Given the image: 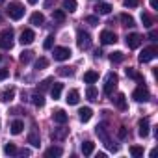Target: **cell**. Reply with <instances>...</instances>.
Wrapping results in <instances>:
<instances>
[{
  "instance_id": "cell-1",
  "label": "cell",
  "mask_w": 158,
  "mask_h": 158,
  "mask_svg": "<svg viewBox=\"0 0 158 158\" xmlns=\"http://www.w3.org/2000/svg\"><path fill=\"white\" fill-rule=\"evenodd\" d=\"M95 132H97V136H99V138H101V139L104 141V145H106V147H108L110 151H114V152L117 151V147H115V145L112 143V139H110V134H108V128H106V125H104V123L97 125Z\"/></svg>"
},
{
  "instance_id": "cell-2",
  "label": "cell",
  "mask_w": 158,
  "mask_h": 158,
  "mask_svg": "<svg viewBox=\"0 0 158 158\" xmlns=\"http://www.w3.org/2000/svg\"><path fill=\"white\" fill-rule=\"evenodd\" d=\"M8 15H10V19H13V21L23 19V17H24V6H23L21 2H10V6H8Z\"/></svg>"
},
{
  "instance_id": "cell-3",
  "label": "cell",
  "mask_w": 158,
  "mask_h": 158,
  "mask_svg": "<svg viewBox=\"0 0 158 158\" xmlns=\"http://www.w3.org/2000/svg\"><path fill=\"white\" fill-rule=\"evenodd\" d=\"M11 47H13V30L6 28V30L0 32V48L10 50Z\"/></svg>"
},
{
  "instance_id": "cell-4",
  "label": "cell",
  "mask_w": 158,
  "mask_h": 158,
  "mask_svg": "<svg viewBox=\"0 0 158 158\" xmlns=\"http://www.w3.org/2000/svg\"><path fill=\"white\" fill-rule=\"evenodd\" d=\"M76 43H78V48L86 50V48L91 47V35H89L88 32H84V30H78V34H76Z\"/></svg>"
},
{
  "instance_id": "cell-5",
  "label": "cell",
  "mask_w": 158,
  "mask_h": 158,
  "mask_svg": "<svg viewBox=\"0 0 158 158\" xmlns=\"http://www.w3.org/2000/svg\"><path fill=\"white\" fill-rule=\"evenodd\" d=\"M149 97H151V93H149V89H147L145 86L136 88V89H134V93H132V99H134L136 102H147V101H149Z\"/></svg>"
},
{
  "instance_id": "cell-6",
  "label": "cell",
  "mask_w": 158,
  "mask_h": 158,
  "mask_svg": "<svg viewBox=\"0 0 158 158\" xmlns=\"http://www.w3.org/2000/svg\"><path fill=\"white\" fill-rule=\"evenodd\" d=\"M117 86V74L115 73H110L108 78H106V84H104V95H112L114 89Z\"/></svg>"
},
{
  "instance_id": "cell-7",
  "label": "cell",
  "mask_w": 158,
  "mask_h": 158,
  "mask_svg": "<svg viewBox=\"0 0 158 158\" xmlns=\"http://www.w3.org/2000/svg\"><path fill=\"white\" fill-rule=\"evenodd\" d=\"M54 60L56 61H65V60H69L71 58V50L67 48V47H54Z\"/></svg>"
},
{
  "instance_id": "cell-8",
  "label": "cell",
  "mask_w": 158,
  "mask_h": 158,
  "mask_svg": "<svg viewBox=\"0 0 158 158\" xmlns=\"http://www.w3.org/2000/svg\"><path fill=\"white\" fill-rule=\"evenodd\" d=\"M156 54H158V48H156V47H147V48L141 50V54H139V61H141V63H147V61L154 60Z\"/></svg>"
},
{
  "instance_id": "cell-9",
  "label": "cell",
  "mask_w": 158,
  "mask_h": 158,
  "mask_svg": "<svg viewBox=\"0 0 158 158\" xmlns=\"http://www.w3.org/2000/svg\"><path fill=\"white\" fill-rule=\"evenodd\" d=\"M34 39H35V34H34L30 28H26V30H23V32H21L19 41H21L23 45H30V43H34Z\"/></svg>"
},
{
  "instance_id": "cell-10",
  "label": "cell",
  "mask_w": 158,
  "mask_h": 158,
  "mask_svg": "<svg viewBox=\"0 0 158 158\" xmlns=\"http://www.w3.org/2000/svg\"><path fill=\"white\" fill-rule=\"evenodd\" d=\"M115 41H117V35H115L114 32H110V30L101 32V43H102V45H112V43H115Z\"/></svg>"
},
{
  "instance_id": "cell-11",
  "label": "cell",
  "mask_w": 158,
  "mask_h": 158,
  "mask_svg": "<svg viewBox=\"0 0 158 158\" xmlns=\"http://www.w3.org/2000/svg\"><path fill=\"white\" fill-rule=\"evenodd\" d=\"M141 45V35L139 34H130L127 35V47L128 48H138Z\"/></svg>"
},
{
  "instance_id": "cell-12",
  "label": "cell",
  "mask_w": 158,
  "mask_h": 158,
  "mask_svg": "<svg viewBox=\"0 0 158 158\" xmlns=\"http://www.w3.org/2000/svg\"><path fill=\"white\" fill-rule=\"evenodd\" d=\"M78 117H80L82 123H88V121L93 117V110L88 108V106H86V108H80V110H78Z\"/></svg>"
},
{
  "instance_id": "cell-13",
  "label": "cell",
  "mask_w": 158,
  "mask_h": 158,
  "mask_svg": "<svg viewBox=\"0 0 158 158\" xmlns=\"http://www.w3.org/2000/svg\"><path fill=\"white\" fill-rule=\"evenodd\" d=\"M67 104H71V106H74V104H78V101H80V93H78V89H71L69 93H67Z\"/></svg>"
},
{
  "instance_id": "cell-14",
  "label": "cell",
  "mask_w": 158,
  "mask_h": 158,
  "mask_svg": "<svg viewBox=\"0 0 158 158\" xmlns=\"http://www.w3.org/2000/svg\"><path fill=\"white\" fill-rule=\"evenodd\" d=\"M52 117H54V121H56L58 125H65V123H67V114H65L63 110H54Z\"/></svg>"
},
{
  "instance_id": "cell-15",
  "label": "cell",
  "mask_w": 158,
  "mask_h": 158,
  "mask_svg": "<svg viewBox=\"0 0 158 158\" xmlns=\"http://www.w3.org/2000/svg\"><path fill=\"white\" fill-rule=\"evenodd\" d=\"M138 134H139L141 138H147V136H149V121H147V119H141V121H139V125H138Z\"/></svg>"
},
{
  "instance_id": "cell-16",
  "label": "cell",
  "mask_w": 158,
  "mask_h": 158,
  "mask_svg": "<svg viewBox=\"0 0 158 158\" xmlns=\"http://www.w3.org/2000/svg\"><path fill=\"white\" fill-rule=\"evenodd\" d=\"M95 11H97L99 15H108V13L112 11V6L106 4V2H99V4L95 6Z\"/></svg>"
},
{
  "instance_id": "cell-17",
  "label": "cell",
  "mask_w": 158,
  "mask_h": 158,
  "mask_svg": "<svg viewBox=\"0 0 158 158\" xmlns=\"http://www.w3.org/2000/svg\"><path fill=\"white\" fill-rule=\"evenodd\" d=\"M112 101H114V104H115L119 110H127V99H125L123 93H117L115 99H112Z\"/></svg>"
},
{
  "instance_id": "cell-18",
  "label": "cell",
  "mask_w": 158,
  "mask_h": 158,
  "mask_svg": "<svg viewBox=\"0 0 158 158\" xmlns=\"http://www.w3.org/2000/svg\"><path fill=\"white\" fill-rule=\"evenodd\" d=\"M97 80H99V73H95V71H88L84 74V82L86 84H95Z\"/></svg>"
},
{
  "instance_id": "cell-19",
  "label": "cell",
  "mask_w": 158,
  "mask_h": 158,
  "mask_svg": "<svg viewBox=\"0 0 158 158\" xmlns=\"http://www.w3.org/2000/svg\"><path fill=\"white\" fill-rule=\"evenodd\" d=\"M45 23V15L43 13H32V17H30V24H34V26H41Z\"/></svg>"
},
{
  "instance_id": "cell-20",
  "label": "cell",
  "mask_w": 158,
  "mask_h": 158,
  "mask_svg": "<svg viewBox=\"0 0 158 158\" xmlns=\"http://www.w3.org/2000/svg\"><path fill=\"white\" fill-rule=\"evenodd\" d=\"M28 143H30L32 147H39V145H41V139H39V134H37L35 130H32V132L28 134Z\"/></svg>"
},
{
  "instance_id": "cell-21",
  "label": "cell",
  "mask_w": 158,
  "mask_h": 158,
  "mask_svg": "<svg viewBox=\"0 0 158 158\" xmlns=\"http://www.w3.org/2000/svg\"><path fill=\"white\" fill-rule=\"evenodd\" d=\"M63 154V151H61V147H50V149H47V152H45V156L47 158H54V156H61Z\"/></svg>"
},
{
  "instance_id": "cell-22",
  "label": "cell",
  "mask_w": 158,
  "mask_h": 158,
  "mask_svg": "<svg viewBox=\"0 0 158 158\" xmlns=\"http://www.w3.org/2000/svg\"><path fill=\"white\" fill-rule=\"evenodd\" d=\"M23 128H24V123H23L21 119H17V121H13V123H11V134H15V136H17V134H21V132H23Z\"/></svg>"
},
{
  "instance_id": "cell-23",
  "label": "cell",
  "mask_w": 158,
  "mask_h": 158,
  "mask_svg": "<svg viewBox=\"0 0 158 158\" xmlns=\"http://www.w3.org/2000/svg\"><path fill=\"white\" fill-rule=\"evenodd\" d=\"M93 151H95V143H93V141H84V143H82V152H84L86 156L93 154Z\"/></svg>"
},
{
  "instance_id": "cell-24",
  "label": "cell",
  "mask_w": 158,
  "mask_h": 158,
  "mask_svg": "<svg viewBox=\"0 0 158 158\" xmlns=\"http://www.w3.org/2000/svg\"><path fill=\"white\" fill-rule=\"evenodd\" d=\"M119 19H121V23H123L125 26H128V28L136 26V23H134V17H132V15H127V13H123V15H121Z\"/></svg>"
},
{
  "instance_id": "cell-25",
  "label": "cell",
  "mask_w": 158,
  "mask_h": 158,
  "mask_svg": "<svg viewBox=\"0 0 158 158\" xmlns=\"http://www.w3.org/2000/svg\"><path fill=\"white\" fill-rule=\"evenodd\" d=\"M61 89H63V84H54V86H52V89H50V95H52V99H54V101H58V99H60V95H61Z\"/></svg>"
},
{
  "instance_id": "cell-26",
  "label": "cell",
  "mask_w": 158,
  "mask_h": 158,
  "mask_svg": "<svg viewBox=\"0 0 158 158\" xmlns=\"http://www.w3.org/2000/svg\"><path fill=\"white\" fill-rule=\"evenodd\" d=\"M63 10L69 13L76 11V0H63Z\"/></svg>"
},
{
  "instance_id": "cell-27",
  "label": "cell",
  "mask_w": 158,
  "mask_h": 158,
  "mask_svg": "<svg viewBox=\"0 0 158 158\" xmlns=\"http://www.w3.org/2000/svg\"><path fill=\"white\" fill-rule=\"evenodd\" d=\"M123 60H125V54L119 52V50H115V52L110 54V61H112V63H121Z\"/></svg>"
},
{
  "instance_id": "cell-28",
  "label": "cell",
  "mask_w": 158,
  "mask_h": 158,
  "mask_svg": "<svg viewBox=\"0 0 158 158\" xmlns=\"http://www.w3.org/2000/svg\"><path fill=\"white\" fill-rule=\"evenodd\" d=\"M13 97H15V89H8V91H4L2 95H0V101L10 102V101H13Z\"/></svg>"
},
{
  "instance_id": "cell-29",
  "label": "cell",
  "mask_w": 158,
  "mask_h": 158,
  "mask_svg": "<svg viewBox=\"0 0 158 158\" xmlns=\"http://www.w3.org/2000/svg\"><path fill=\"white\" fill-rule=\"evenodd\" d=\"M32 102H34L37 108H41V106L45 104V99H43V95H41V93H34V95H32Z\"/></svg>"
},
{
  "instance_id": "cell-30",
  "label": "cell",
  "mask_w": 158,
  "mask_h": 158,
  "mask_svg": "<svg viewBox=\"0 0 158 158\" xmlns=\"http://www.w3.org/2000/svg\"><path fill=\"white\" fill-rule=\"evenodd\" d=\"M32 58H34V52H32V50H24V52L21 54V61H23L24 65H26V63H30V61H32Z\"/></svg>"
},
{
  "instance_id": "cell-31",
  "label": "cell",
  "mask_w": 158,
  "mask_h": 158,
  "mask_svg": "<svg viewBox=\"0 0 158 158\" xmlns=\"http://www.w3.org/2000/svg\"><path fill=\"white\" fill-rule=\"evenodd\" d=\"M47 67H48V60H47V58L35 60V69H37V71H43V69H47Z\"/></svg>"
},
{
  "instance_id": "cell-32",
  "label": "cell",
  "mask_w": 158,
  "mask_h": 158,
  "mask_svg": "<svg viewBox=\"0 0 158 158\" xmlns=\"http://www.w3.org/2000/svg\"><path fill=\"white\" fill-rule=\"evenodd\" d=\"M86 97H88L89 101H97V97H99V93H97V89H95L93 86H89V88L86 89Z\"/></svg>"
},
{
  "instance_id": "cell-33",
  "label": "cell",
  "mask_w": 158,
  "mask_h": 158,
  "mask_svg": "<svg viewBox=\"0 0 158 158\" xmlns=\"http://www.w3.org/2000/svg\"><path fill=\"white\" fill-rule=\"evenodd\" d=\"M17 151H19V149H17L13 143H6V145H4V152H6L8 156H13V154H17Z\"/></svg>"
},
{
  "instance_id": "cell-34",
  "label": "cell",
  "mask_w": 158,
  "mask_h": 158,
  "mask_svg": "<svg viewBox=\"0 0 158 158\" xmlns=\"http://www.w3.org/2000/svg\"><path fill=\"white\" fill-rule=\"evenodd\" d=\"M141 23H143L145 28H151L152 26V17L149 13H141Z\"/></svg>"
},
{
  "instance_id": "cell-35",
  "label": "cell",
  "mask_w": 158,
  "mask_h": 158,
  "mask_svg": "<svg viewBox=\"0 0 158 158\" xmlns=\"http://www.w3.org/2000/svg\"><path fill=\"white\" fill-rule=\"evenodd\" d=\"M130 154H132L134 158H139V156H143V147L132 145V147H130Z\"/></svg>"
},
{
  "instance_id": "cell-36",
  "label": "cell",
  "mask_w": 158,
  "mask_h": 158,
  "mask_svg": "<svg viewBox=\"0 0 158 158\" xmlns=\"http://www.w3.org/2000/svg\"><path fill=\"white\" fill-rule=\"evenodd\" d=\"M52 17H54V21L63 23V21H65V11H63V10H56V11L52 13Z\"/></svg>"
},
{
  "instance_id": "cell-37",
  "label": "cell",
  "mask_w": 158,
  "mask_h": 158,
  "mask_svg": "<svg viewBox=\"0 0 158 158\" xmlns=\"http://www.w3.org/2000/svg\"><path fill=\"white\" fill-rule=\"evenodd\" d=\"M127 76L134 78V80H138V82H143V76H141V74H138L134 69H127Z\"/></svg>"
},
{
  "instance_id": "cell-38",
  "label": "cell",
  "mask_w": 158,
  "mask_h": 158,
  "mask_svg": "<svg viewBox=\"0 0 158 158\" xmlns=\"http://www.w3.org/2000/svg\"><path fill=\"white\" fill-rule=\"evenodd\" d=\"M54 47V35H48L47 39H45V43H43V48L45 50H50Z\"/></svg>"
},
{
  "instance_id": "cell-39",
  "label": "cell",
  "mask_w": 158,
  "mask_h": 158,
  "mask_svg": "<svg viewBox=\"0 0 158 158\" xmlns=\"http://www.w3.org/2000/svg\"><path fill=\"white\" fill-rule=\"evenodd\" d=\"M61 76H73L74 74V71L71 69V67H60V71H58Z\"/></svg>"
},
{
  "instance_id": "cell-40",
  "label": "cell",
  "mask_w": 158,
  "mask_h": 158,
  "mask_svg": "<svg viewBox=\"0 0 158 158\" xmlns=\"http://www.w3.org/2000/svg\"><path fill=\"white\" fill-rule=\"evenodd\" d=\"M50 82H52V78H45V80L41 82V86H39V89H41V91H47V89L50 88Z\"/></svg>"
},
{
  "instance_id": "cell-41",
  "label": "cell",
  "mask_w": 158,
  "mask_h": 158,
  "mask_svg": "<svg viewBox=\"0 0 158 158\" xmlns=\"http://www.w3.org/2000/svg\"><path fill=\"white\" fill-rule=\"evenodd\" d=\"M86 23H88V24H91V26H97V24H99V19H97V17H93V15H89V17H86Z\"/></svg>"
},
{
  "instance_id": "cell-42",
  "label": "cell",
  "mask_w": 158,
  "mask_h": 158,
  "mask_svg": "<svg viewBox=\"0 0 158 158\" xmlns=\"http://www.w3.org/2000/svg\"><path fill=\"white\" fill-rule=\"evenodd\" d=\"M127 8H138V0H123Z\"/></svg>"
},
{
  "instance_id": "cell-43",
  "label": "cell",
  "mask_w": 158,
  "mask_h": 158,
  "mask_svg": "<svg viewBox=\"0 0 158 158\" xmlns=\"http://www.w3.org/2000/svg\"><path fill=\"white\" fill-rule=\"evenodd\" d=\"M8 76H10V71L8 69H0V80H6Z\"/></svg>"
},
{
  "instance_id": "cell-44",
  "label": "cell",
  "mask_w": 158,
  "mask_h": 158,
  "mask_svg": "<svg viewBox=\"0 0 158 158\" xmlns=\"http://www.w3.org/2000/svg\"><path fill=\"white\" fill-rule=\"evenodd\" d=\"M65 134H67V130L63 128V130H60V132H56V134H52V138H63Z\"/></svg>"
},
{
  "instance_id": "cell-45",
  "label": "cell",
  "mask_w": 158,
  "mask_h": 158,
  "mask_svg": "<svg viewBox=\"0 0 158 158\" xmlns=\"http://www.w3.org/2000/svg\"><path fill=\"white\" fill-rule=\"evenodd\" d=\"M119 138H121V139H125V138H127V128H125V127H121V128H119Z\"/></svg>"
},
{
  "instance_id": "cell-46",
  "label": "cell",
  "mask_w": 158,
  "mask_h": 158,
  "mask_svg": "<svg viewBox=\"0 0 158 158\" xmlns=\"http://www.w3.org/2000/svg\"><path fill=\"white\" fill-rule=\"evenodd\" d=\"M156 37H158V32L151 30V34H149V39H151V41H156Z\"/></svg>"
},
{
  "instance_id": "cell-47",
  "label": "cell",
  "mask_w": 158,
  "mask_h": 158,
  "mask_svg": "<svg viewBox=\"0 0 158 158\" xmlns=\"http://www.w3.org/2000/svg\"><path fill=\"white\" fill-rule=\"evenodd\" d=\"M149 4H151L152 10H158V0H149Z\"/></svg>"
},
{
  "instance_id": "cell-48",
  "label": "cell",
  "mask_w": 158,
  "mask_h": 158,
  "mask_svg": "<svg viewBox=\"0 0 158 158\" xmlns=\"http://www.w3.org/2000/svg\"><path fill=\"white\" fill-rule=\"evenodd\" d=\"M17 154H23V156H30V151H28V149H23V151H17Z\"/></svg>"
},
{
  "instance_id": "cell-49",
  "label": "cell",
  "mask_w": 158,
  "mask_h": 158,
  "mask_svg": "<svg viewBox=\"0 0 158 158\" xmlns=\"http://www.w3.org/2000/svg\"><path fill=\"white\" fill-rule=\"evenodd\" d=\"M37 2H39V0H28V4H32V6H34V4H37Z\"/></svg>"
},
{
  "instance_id": "cell-50",
  "label": "cell",
  "mask_w": 158,
  "mask_h": 158,
  "mask_svg": "<svg viewBox=\"0 0 158 158\" xmlns=\"http://www.w3.org/2000/svg\"><path fill=\"white\" fill-rule=\"evenodd\" d=\"M0 21H2V15H0Z\"/></svg>"
},
{
  "instance_id": "cell-51",
  "label": "cell",
  "mask_w": 158,
  "mask_h": 158,
  "mask_svg": "<svg viewBox=\"0 0 158 158\" xmlns=\"http://www.w3.org/2000/svg\"><path fill=\"white\" fill-rule=\"evenodd\" d=\"M0 60H2V56H0Z\"/></svg>"
},
{
  "instance_id": "cell-52",
  "label": "cell",
  "mask_w": 158,
  "mask_h": 158,
  "mask_svg": "<svg viewBox=\"0 0 158 158\" xmlns=\"http://www.w3.org/2000/svg\"><path fill=\"white\" fill-rule=\"evenodd\" d=\"M0 2H2V0H0Z\"/></svg>"
}]
</instances>
